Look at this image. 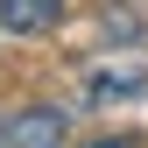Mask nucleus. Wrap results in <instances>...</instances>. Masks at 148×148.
<instances>
[{
    "label": "nucleus",
    "mask_w": 148,
    "mask_h": 148,
    "mask_svg": "<svg viewBox=\"0 0 148 148\" xmlns=\"http://www.w3.org/2000/svg\"><path fill=\"white\" fill-rule=\"evenodd\" d=\"M78 148H134L127 134H106V141H78Z\"/></svg>",
    "instance_id": "20e7f679"
},
{
    "label": "nucleus",
    "mask_w": 148,
    "mask_h": 148,
    "mask_svg": "<svg viewBox=\"0 0 148 148\" xmlns=\"http://www.w3.org/2000/svg\"><path fill=\"white\" fill-rule=\"evenodd\" d=\"M64 134H71L64 106H21L0 120V148H64Z\"/></svg>",
    "instance_id": "f257e3e1"
},
{
    "label": "nucleus",
    "mask_w": 148,
    "mask_h": 148,
    "mask_svg": "<svg viewBox=\"0 0 148 148\" xmlns=\"http://www.w3.org/2000/svg\"><path fill=\"white\" fill-rule=\"evenodd\" d=\"M57 14H64V0H0V28H14V35L57 28Z\"/></svg>",
    "instance_id": "f03ea898"
},
{
    "label": "nucleus",
    "mask_w": 148,
    "mask_h": 148,
    "mask_svg": "<svg viewBox=\"0 0 148 148\" xmlns=\"http://www.w3.org/2000/svg\"><path fill=\"white\" fill-rule=\"evenodd\" d=\"M127 92H141V71H92L85 99H92V106H106V99H127Z\"/></svg>",
    "instance_id": "7ed1b4c3"
}]
</instances>
